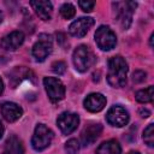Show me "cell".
<instances>
[{
  "label": "cell",
  "instance_id": "obj_1",
  "mask_svg": "<svg viewBox=\"0 0 154 154\" xmlns=\"http://www.w3.org/2000/svg\"><path fill=\"white\" fill-rule=\"evenodd\" d=\"M126 75H128V64L124 58L120 55L113 57L108 61V73H107V81L109 85L114 88H120L126 82Z\"/></svg>",
  "mask_w": 154,
  "mask_h": 154
},
{
  "label": "cell",
  "instance_id": "obj_2",
  "mask_svg": "<svg viewBox=\"0 0 154 154\" xmlns=\"http://www.w3.org/2000/svg\"><path fill=\"white\" fill-rule=\"evenodd\" d=\"M137 4L134 1H116L113 2L116 18L123 29H128L132 20V13Z\"/></svg>",
  "mask_w": 154,
  "mask_h": 154
},
{
  "label": "cell",
  "instance_id": "obj_3",
  "mask_svg": "<svg viewBox=\"0 0 154 154\" xmlns=\"http://www.w3.org/2000/svg\"><path fill=\"white\" fill-rule=\"evenodd\" d=\"M94 63H95V57L89 47L81 45L75 49L73 64L79 72H85L87 70H89L91 67V65Z\"/></svg>",
  "mask_w": 154,
  "mask_h": 154
},
{
  "label": "cell",
  "instance_id": "obj_4",
  "mask_svg": "<svg viewBox=\"0 0 154 154\" xmlns=\"http://www.w3.org/2000/svg\"><path fill=\"white\" fill-rule=\"evenodd\" d=\"M52 138H53V131L49 128H47L45 124H37L31 138V144L35 150L41 152L51 144Z\"/></svg>",
  "mask_w": 154,
  "mask_h": 154
},
{
  "label": "cell",
  "instance_id": "obj_5",
  "mask_svg": "<svg viewBox=\"0 0 154 154\" xmlns=\"http://www.w3.org/2000/svg\"><path fill=\"white\" fill-rule=\"evenodd\" d=\"M95 41L100 49L111 51L117 43V36L108 26L101 25L95 32Z\"/></svg>",
  "mask_w": 154,
  "mask_h": 154
},
{
  "label": "cell",
  "instance_id": "obj_6",
  "mask_svg": "<svg viewBox=\"0 0 154 154\" xmlns=\"http://www.w3.org/2000/svg\"><path fill=\"white\" fill-rule=\"evenodd\" d=\"M52 37L48 34H41L32 47V55L37 61H43L52 52Z\"/></svg>",
  "mask_w": 154,
  "mask_h": 154
},
{
  "label": "cell",
  "instance_id": "obj_7",
  "mask_svg": "<svg viewBox=\"0 0 154 154\" xmlns=\"http://www.w3.org/2000/svg\"><path fill=\"white\" fill-rule=\"evenodd\" d=\"M43 84L46 88V91L53 102H58L64 99L65 96V87L61 83L60 79L55 77H45Z\"/></svg>",
  "mask_w": 154,
  "mask_h": 154
},
{
  "label": "cell",
  "instance_id": "obj_8",
  "mask_svg": "<svg viewBox=\"0 0 154 154\" xmlns=\"http://www.w3.org/2000/svg\"><path fill=\"white\" fill-rule=\"evenodd\" d=\"M58 126L60 131L64 135H69L72 131H75L79 124V117L76 113H70V112H64L61 113L58 119H57Z\"/></svg>",
  "mask_w": 154,
  "mask_h": 154
},
{
  "label": "cell",
  "instance_id": "obj_9",
  "mask_svg": "<svg viewBox=\"0 0 154 154\" xmlns=\"http://www.w3.org/2000/svg\"><path fill=\"white\" fill-rule=\"evenodd\" d=\"M106 118H107V122L111 125L122 128V126L128 124V122H129V113H128V111L124 107H122L119 105H116V106H112L108 109Z\"/></svg>",
  "mask_w": 154,
  "mask_h": 154
},
{
  "label": "cell",
  "instance_id": "obj_10",
  "mask_svg": "<svg viewBox=\"0 0 154 154\" xmlns=\"http://www.w3.org/2000/svg\"><path fill=\"white\" fill-rule=\"evenodd\" d=\"M93 25H94V19L93 18L82 17V18L75 20L73 23H71V25L69 26V31L75 37H83Z\"/></svg>",
  "mask_w": 154,
  "mask_h": 154
},
{
  "label": "cell",
  "instance_id": "obj_11",
  "mask_svg": "<svg viewBox=\"0 0 154 154\" xmlns=\"http://www.w3.org/2000/svg\"><path fill=\"white\" fill-rule=\"evenodd\" d=\"M24 42V34L22 31H12L0 41V47L6 51H16Z\"/></svg>",
  "mask_w": 154,
  "mask_h": 154
},
{
  "label": "cell",
  "instance_id": "obj_12",
  "mask_svg": "<svg viewBox=\"0 0 154 154\" xmlns=\"http://www.w3.org/2000/svg\"><path fill=\"white\" fill-rule=\"evenodd\" d=\"M102 131V126L101 124H90L88 126H85L81 134V142L83 146H90L93 144L99 136L101 135Z\"/></svg>",
  "mask_w": 154,
  "mask_h": 154
},
{
  "label": "cell",
  "instance_id": "obj_13",
  "mask_svg": "<svg viewBox=\"0 0 154 154\" xmlns=\"http://www.w3.org/2000/svg\"><path fill=\"white\" fill-rule=\"evenodd\" d=\"M106 106V97L100 93L89 94L84 99V107L89 112H100Z\"/></svg>",
  "mask_w": 154,
  "mask_h": 154
},
{
  "label": "cell",
  "instance_id": "obj_14",
  "mask_svg": "<svg viewBox=\"0 0 154 154\" xmlns=\"http://www.w3.org/2000/svg\"><path fill=\"white\" fill-rule=\"evenodd\" d=\"M1 113L4 116V118L7 122H16L18 120L22 114H23V109L19 105L14 103V102H5L1 106Z\"/></svg>",
  "mask_w": 154,
  "mask_h": 154
},
{
  "label": "cell",
  "instance_id": "obj_15",
  "mask_svg": "<svg viewBox=\"0 0 154 154\" xmlns=\"http://www.w3.org/2000/svg\"><path fill=\"white\" fill-rule=\"evenodd\" d=\"M30 5L37 13V16L42 20H49L52 16V2L51 1H43V0H32L30 1Z\"/></svg>",
  "mask_w": 154,
  "mask_h": 154
},
{
  "label": "cell",
  "instance_id": "obj_16",
  "mask_svg": "<svg viewBox=\"0 0 154 154\" xmlns=\"http://www.w3.org/2000/svg\"><path fill=\"white\" fill-rule=\"evenodd\" d=\"M0 154H24V148L19 138L12 135L6 140L4 147L0 149Z\"/></svg>",
  "mask_w": 154,
  "mask_h": 154
},
{
  "label": "cell",
  "instance_id": "obj_17",
  "mask_svg": "<svg viewBox=\"0 0 154 154\" xmlns=\"http://www.w3.org/2000/svg\"><path fill=\"white\" fill-rule=\"evenodd\" d=\"M122 148L116 140H109L99 146L96 154H120Z\"/></svg>",
  "mask_w": 154,
  "mask_h": 154
},
{
  "label": "cell",
  "instance_id": "obj_18",
  "mask_svg": "<svg viewBox=\"0 0 154 154\" xmlns=\"http://www.w3.org/2000/svg\"><path fill=\"white\" fill-rule=\"evenodd\" d=\"M153 87L149 85L148 88L146 89H142V90H138L136 93V100L138 102H142V103H147V102H152L153 101Z\"/></svg>",
  "mask_w": 154,
  "mask_h": 154
},
{
  "label": "cell",
  "instance_id": "obj_19",
  "mask_svg": "<svg viewBox=\"0 0 154 154\" xmlns=\"http://www.w3.org/2000/svg\"><path fill=\"white\" fill-rule=\"evenodd\" d=\"M143 140H144V142H146L149 147H153V146H154V125H153V124H149V125L144 129Z\"/></svg>",
  "mask_w": 154,
  "mask_h": 154
},
{
  "label": "cell",
  "instance_id": "obj_20",
  "mask_svg": "<svg viewBox=\"0 0 154 154\" xmlns=\"http://www.w3.org/2000/svg\"><path fill=\"white\" fill-rule=\"evenodd\" d=\"M76 13V8L73 5L71 4H64L61 7H60V14L65 18V19H70L75 16Z\"/></svg>",
  "mask_w": 154,
  "mask_h": 154
},
{
  "label": "cell",
  "instance_id": "obj_21",
  "mask_svg": "<svg viewBox=\"0 0 154 154\" xmlns=\"http://www.w3.org/2000/svg\"><path fill=\"white\" fill-rule=\"evenodd\" d=\"M65 150L67 154H77V152L79 150V142L75 138L69 140L65 144Z\"/></svg>",
  "mask_w": 154,
  "mask_h": 154
},
{
  "label": "cell",
  "instance_id": "obj_22",
  "mask_svg": "<svg viewBox=\"0 0 154 154\" xmlns=\"http://www.w3.org/2000/svg\"><path fill=\"white\" fill-rule=\"evenodd\" d=\"M52 70H53L57 75H63V73L65 72V70H66V64H65L64 61H61V60L55 61V63H53V65H52Z\"/></svg>",
  "mask_w": 154,
  "mask_h": 154
},
{
  "label": "cell",
  "instance_id": "obj_23",
  "mask_svg": "<svg viewBox=\"0 0 154 154\" xmlns=\"http://www.w3.org/2000/svg\"><path fill=\"white\" fill-rule=\"evenodd\" d=\"M146 77H147V73H146L144 71H142V70H136V71L132 73V81H134L135 83H141V82H143V81L146 79Z\"/></svg>",
  "mask_w": 154,
  "mask_h": 154
},
{
  "label": "cell",
  "instance_id": "obj_24",
  "mask_svg": "<svg viewBox=\"0 0 154 154\" xmlns=\"http://www.w3.org/2000/svg\"><path fill=\"white\" fill-rule=\"evenodd\" d=\"M78 5L84 12H91L94 6H95V1H88V0L87 1H79Z\"/></svg>",
  "mask_w": 154,
  "mask_h": 154
},
{
  "label": "cell",
  "instance_id": "obj_25",
  "mask_svg": "<svg viewBox=\"0 0 154 154\" xmlns=\"http://www.w3.org/2000/svg\"><path fill=\"white\" fill-rule=\"evenodd\" d=\"M140 114L142 116V117H148L150 113H149V111L148 109H144V108H141L140 109Z\"/></svg>",
  "mask_w": 154,
  "mask_h": 154
},
{
  "label": "cell",
  "instance_id": "obj_26",
  "mask_svg": "<svg viewBox=\"0 0 154 154\" xmlns=\"http://www.w3.org/2000/svg\"><path fill=\"white\" fill-rule=\"evenodd\" d=\"M2 91H4V83H2V79L0 78V95L2 94Z\"/></svg>",
  "mask_w": 154,
  "mask_h": 154
},
{
  "label": "cell",
  "instance_id": "obj_27",
  "mask_svg": "<svg viewBox=\"0 0 154 154\" xmlns=\"http://www.w3.org/2000/svg\"><path fill=\"white\" fill-rule=\"evenodd\" d=\"M2 134H4V126H2V124L0 123V138H1V136H2Z\"/></svg>",
  "mask_w": 154,
  "mask_h": 154
},
{
  "label": "cell",
  "instance_id": "obj_28",
  "mask_svg": "<svg viewBox=\"0 0 154 154\" xmlns=\"http://www.w3.org/2000/svg\"><path fill=\"white\" fill-rule=\"evenodd\" d=\"M1 22H2V13L0 12V23H1Z\"/></svg>",
  "mask_w": 154,
  "mask_h": 154
},
{
  "label": "cell",
  "instance_id": "obj_29",
  "mask_svg": "<svg viewBox=\"0 0 154 154\" xmlns=\"http://www.w3.org/2000/svg\"><path fill=\"white\" fill-rule=\"evenodd\" d=\"M129 154H140L138 152H131V153H129Z\"/></svg>",
  "mask_w": 154,
  "mask_h": 154
}]
</instances>
